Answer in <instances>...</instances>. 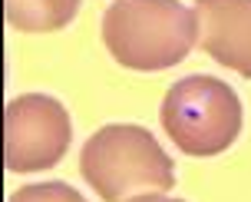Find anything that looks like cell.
Returning a JSON list of instances; mask_svg holds the SVG:
<instances>
[{
  "label": "cell",
  "mask_w": 251,
  "mask_h": 202,
  "mask_svg": "<svg viewBox=\"0 0 251 202\" xmlns=\"http://www.w3.org/2000/svg\"><path fill=\"white\" fill-rule=\"evenodd\" d=\"M79 0H3L7 24L24 33H50L76 17Z\"/></svg>",
  "instance_id": "cell-6"
},
{
  "label": "cell",
  "mask_w": 251,
  "mask_h": 202,
  "mask_svg": "<svg viewBox=\"0 0 251 202\" xmlns=\"http://www.w3.org/2000/svg\"><path fill=\"white\" fill-rule=\"evenodd\" d=\"M10 202H86V199L66 182H33V186H20L10 196Z\"/></svg>",
  "instance_id": "cell-7"
},
{
  "label": "cell",
  "mask_w": 251,
  "mask_h": 202,
  "mask_svg": "<svg viewBox=\"0 0 251 202\" xmlns=\"http://www.w3.org/2000/svg\"><path fill=\"white\" fill-rule=\"evenodd\" d=\"M199 47L251 80V0H195Z\"/></svg>",
  "instance_id": "cell-5"
},
{
  "label": "cell",
  "mask_w": 251,
  "mask_h": 202,
  "mask_svg": "<svg viewBox=\"0 0 251 202\" xmlns=\"http://www.w3.org/2000/svg\"><path fill=\"white\" fill-rule=\"evenodd\" d=\"M129 202H182V199H172L165 192H146V196H136V199H129Z\"/></svg>",
  "instance_id": "cell-8"
},
{
  "label": "cell",
  "mask_w": 251,
  "mask_h": 202,
  "mask_svg": "<svg viewBox=\"0 0 251 202\" xmlns=\"http://www.w3.org/2000/svg\"><path fill=\"white\" fill-rule=\"evenodd\" d=\"M79 173L102 202H129L146 192H169L176 166L146 126L109 123L83 143Z\"/></svg>",
  "instance_id": "cell-2"
},
{
  "label": "cell",
  "mask_w": 251,
  "mask_h": 202,
  "mask_svg": "<svg viewBox=\"0 0 251 202\" xmlns=\"http://www.w3.org/2000/svg\"><path fill=\"white\" fill-rule=\"evenodd\" d=\"M162 129L185 156H218L241 133L245 110L225 80L208 73L185 76L162 100Z\"/></svg>",
  "instance_id": "cell-3"
},
{
  "label": "cell",
  "mask_w": 251,
  "mask_h": 202,
  "mask_svg": "<svg viewBox=\"0 0 251 202\" xmlns=\"http://www.w3.org/2000/svg\"><path fill=\"white\" fill-rule=\"evenodd\" d=\"M102 43L129 70H169L199 43V17L182 0H113L102 13Z\"/></svg>",
  "instance_id": "cell-1"
},
{
  "label": "cell",
  "mask_w": 251,
  "mask_h": 202,
  "mask_svg": "<svg viewBox=\"0 0 251 202\" xmlns=\"http://www.w3.org/2000/svg\"><path fill=\"white\" fill-rule=\"evenodd\" d=\"M70 113L47 93L13 96L3 110V166L10 173L50 169L70 149Z\"/></svg>",
  "instance_id": "cell-4"
}]
</instances>
